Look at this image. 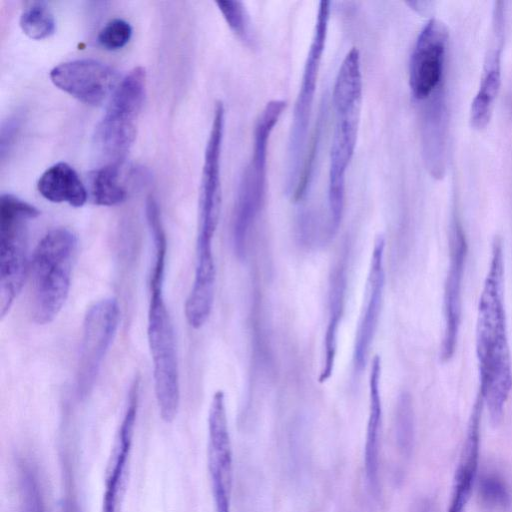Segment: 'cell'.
<instances>
[{"label": "cell", "instance_id": "obj_20", "mask_svg": "<svg viewBox=\"0 0 512 512\" xmlns=\"http://www.w3.org/2000/svg\"><path fill=\"white\" fill-rule=\"evenodd\" d=\"M381 359L374 356L369 375V415L367 422L364 466L366 483L374 498L380 495L379 455L382 425V403L380 394Z\"/></svg>", "mask_w": 512, "mask_h": 512}, {"label": "cell", "instance_id": "obj_12", "mask_svg": "<svg viewBox=\"0 0 512 512\" xmlns=\"http://www.w3.org/2000/svg\"><path fill=\"white\" fill-rule=\"evenodd\" d=\"M208 469L216 512H231L233 459L221 390L214 393L208 413Z\"/></svg>", "mask_w": 512, "mask_h": 512}, {"label": "cell", "instance_id": "obj_3", "mask_svg": "<svg viewBox=\"0 0 512 512\" xmlns=\"http://www.w3.org/2000/svg\"><path fill=\"white\" fill-rule=\"evenodd\" d=\"M147 335L153 362L155 395L161 418L171 422L180 402L179 368L173 324L164 299L166 238L153 241Z\"/></svg>", "mask_w": 512, "mask_h": 512}, {"label": "cell", "instance_id": "obj_7", "mask_svg": "<svg viewBox=\"0 0 512 512\" xmlns=\"http://www.w3.org/2000/svg\"><path fill=\"white\" fill-rule=\"evenodd\" d=\"M146 93V72L135 67L120 80L110 97L105 114L98 123L94 142L108 162H123L136 137V119Z\"/></svg>", "mask_w": 512, "mask_h": 512}, {"label": "cell", "instance_id": "obj_31", "mask_svg": "<svg viewBox=\"0 0 512 512\" xmlns=\"http://www.w3.org/2000/svg\"><path fill=\"white\" fill-rule=\"evenodd\" d=\"M410 512H436V509L431 499L423 497L412 505Z\"/></svg>", "mask_w": 512, "mask_h": 512}, {"label": "cell", "instance_id": "obj_11", "mask_svg": "<svg viewBox=\"0 0 512 512\" xmlns=\"http://www.w3.org/2000/svg\"><path fill=\"white\" fill-rule=\"evenodd\" d=\"M468 243L457 211L451 215L449 228V263L444 284V332L441 358L449 361L456 350L462 314V287Z\"/></svg>", "mask_w": 512, "mask_h": 512}, {"label": "cell", "instance_id": "obj_23", "mask_svg": "<svg viewBox=\"0 0 512 512\" xmlns=\"http://www.w3.org/2000/svg\"><path fill=\"white\" fill-rule=\"evenodd\" d=\"M476 495L481 508L486 512H511L512 489L500 472L488 469L479 473Z\"/></svg>", "mask_w": 512, "mask_h": 512}, {"label": "cell", "instance_id": "obj_32", "mask_svg": "<svg viewBox=\"0 0 512 512\" xmlns=\"http://www.w3.org/2000/svg\"><path fill=\"white\" fill-rule=\"evenodd\" d=\"M66 512H72V509L69 506H67L66 507Z\"/></svg>", "mask_w": 512, "mask_h": 512}, {"label": "cell", "instance_id": "obj_22", "mask_svg": "<svg viewBox=\"0 0 512 512\" xmlns=\"http://www.w3.org/2000/svg\"><path fill=\"white\" fill-rule=\"evenodd\" d=\"M346 292V273L339 264L331 275L329 288V317L324 338V358L319 375V382H326L332 375L336 352L337 338L344 311Z\"/></svg>", "mask_w": 512, "mask_h": 512}, {"label": "cell", "instance_id": "obj_17", "mask_svg": "<svg viewBox=\"0 0 512 512\" xmlns=\"http://www.w3.org/2000/svg\"><path fill=\"white\" fill-rule=\"evenodd\" d=\"M484 401L478 393L473 403L454 472L447 512H467L479 475L481 417Z\"/></svg>", "mask_w": 512, "mask_h": 512}, {"label": "cell", "instance_id": "obj_15", "mask_svg": "<svg viewBox=\"0 0 512 512\" xmlns=\"http://www.w3.org/2000/svg\"><path fill=\"white\" fill-rule=\"evenodd\" d=\"M504 32V3L497 1L493 8L491 33L479 87L471 102L469 112L470 123L476 129L485 128L489 123L494 101L500 89Z\"/></svg>", "mask_w": 512, "mask_h": 512}, {"label": "cell", "instance_id": "obj_25", "mask_svg": "<svg viewBox=\"0 0 512 512\" xmlns=\"http://www.w3.org/2000/svg\"><path fill=\"white\" fill-rule=\"evenodd\" d=\"M394 427L397 452L403 460H408L415 444V417L411 395L406 391L398 396Z\"/></svg>", "mask_w": 512, "mask_h": 512}, {"label": "cell", "instance_id": "obj_8", "mask_svg": "<svg viewBox=\"0 0 512 512\" xmlns=\"http://www.w3.org/2000/svg\"><path fill=\"white\" fill-rule=\"evenodd\" d=\"M330 1L319 2L314 32L304 64L302 80L295 101L287 150V190L290 196L298 183L322 54L328 31Z\"/></svg>", "mask_w": 512, "mask_h": 512}, {"label": "cell", "instance_id": "obj_35", "mask_svg": "<svg viewBox=\"0 0 512 512\" xmlns=\"http://www.w3.org/2000/svg\"><path fill=\"white\" fill-rule=\"evenodd\" d=\"M197 247H213V246H197Z\"/></svg>", "mask_w": 512, "mask_h": 512}, {"label": "cell", "instance_id": "obj_24", "mask_svg": "<svg viewBox=\"0 0 512 512\" xmlns=\"http://www.w3.org/2000/svg\"><path fill=\"white\" fill-rule=\"evenodd\" d=\"M93 203L115 206L125 201L127 191L120 181V165L105 164L93 170L88 178Z\"/></svg>", "mask_w": 512, "mask_h": 512}, {"label": "cell", "instance_id": "obj_16", "mask_svg": "<svg viewBox=\"0 0 512 512\" xmlns=\"http://www.w3.org/2000/svg\"><path fill=\"white\" fill-rule=\"evenodd\" d=\"M139 379L131 385L128 403L119 426L106 475L101 512H120L128 466L131 456L134 428L138 410Z\"/></svg>", "mask_w": 512, "mask_h": 512}, {"label": "cell", "instance_id": "obj_1", "mask_svg": "<svg viewBox=\"0 0 512 512\" xmlns=\"http://www.w3.org/2000/svg\"><path fill=\"white\" fill-rule=\"evenodd\" d=\"M504 254L495 237L478 303L476 354L479 394L491 421L497 424L512 391V362L504 304Z\"/></svg>", "mask_w": 512, "mask_h": 512}, {"label": "cell", "instance_id": "obj_14", "mask_svg": "<svg viewBox=\"0 0 512 512\" xmlns=\"http://www.w3.org/2000/svg\"><path fill=\"white\" fill-rule=\"evenodd\" d=\"M50 79L60 90L87 105H100L119 84L117 72L93 59L61 63L50 71Z\"/></svg>", "mask_w": 512, "mask_h": 512}, {"label": "cell", "instance_id": "obj_27", "mask_svg": "<svg viewBox=\"0 0 512 512\" xmlns=\"http://www.w3.org/2000/svg\"><path fill=\"white\" fill-rule=\"evenodd\" d=\"M132 27L129 22L115 18L106 23L98 34L99 44L110 51L123 48L131 39Z\"/></svg>", "mask_w": 512, "mask_h": 512}, {"label": "cell", "instance_id": "obj_2", "mask_svg": "<svg viewBox=\"0 0 512 512\" xmlns=\"http://www.w3.org/2000/svg\"><path fill=\"white\" fill-rule=\"evenodd\" d=\"M361 99L360 53L353 47L347 52L339 67L332 94L335 127L330 150L328 181L330 235L338 230L343 215L345 175L356 146Z\"/></svg>", "mask_w": 512, "mask_h": 512}, {"label": "cell", "instance_id": "obj_4", "mask_svg": "<svg viewBox=\"0 0 512 512\" xmlns=\"http://www.w3.org/2000/svg\"><path fill=\"white\" fill-rule=\"evenodd\" d=\"M77 237L64 227L47 232L32 258V316L37 324L52 322L70 289Z\"/></svg>", "mask_w": 512, "mask_h": 512}, {"label": "cell", "instance_id": "obj_19", "mask_svg": "<svg viewBox=\"0 0 512 512\" xmlns=\"http://www.w3.org/2000/svg\"><path fill=\"white\" fill-rule=\"evenodd\" d=\"M422 145L427 169L433 177L445 170L447 111L444 86L424 101L422 108Z\"/></svg>", "mask_w": 512, "mask_h": 512}, {"label": "cell", "instance_id": "obj_13", "mask_svg": "<svg viewBox=\"0 0 512 512\" xmlns=\"http://www.w3.org/2000/svg\"><path fill=\"white\" fill-rule=\"evenodd\" d=\"M225 125L222 102L214 108L213 120L207 140L199 193V225L197 242L213 243L221 206L220 163Z\"/></svg>", "mask_w": 512, "mask_h": 512}, {"label": "cell", "instance_id": "obj_29", "mask_svg": "<svg viewBox=\"0 0 512 512\" xmlns=\"http://www.w3.org/2000/svg\"><path fill=\"white\" fill-rule=\"evenodd\" d=\"M22 483L26 512H44L39 488L30 470L23 471Z\"/></svg>", "mask_w": 512, "mask_h": 512}, {"label": "cell", "instance_id": "obj_5", "mask_svg": "<svg viewBox=\"0 0 512 512\" xmlns=\"http://www.w3.org/2000/svg\"><path fill=\"white\" fill-rule=\"evenodd\" d=\"M286 105L284 100L269 101L256 121L253 150L240 178L233 212V246L240 259L245 257L251 228L264 204L269 138Z\"/></svg>", "mask_w": 512, "mask_h": 512}, {"label": "cell", "instance_id": "obj_28", "mask_svg": "<svg viewBox=\"0 0 512 512\" xmlns=\"http://www.w3.org/2000/svg\"><path fill=\"white\" fill-rule=\"evenodd\" d=\"M220 12L230 29L243 41H249V20L245 7L240 1H216Z\"/></svg>", "mask_w": 512, "mask_h": 512}, {"label": "cell", "instance_id": "obj_21", "mask_svg": "<svg viewBox=\"0 0 512 512\" xmlns=\"http://www.w3.org/2000/svg\"><path fill=\"white\" fill-rule=\"evenodd\" d=\"M39 193L48 201L81 207L88 191L77 172L69 164L58 162L47 168L37 182Z\"/></svg>", "mask_w": 512, "mask_h": 512}, {"label": "cell", "instance_id": "obj_34", "mask_svg": "<svg viewBox=\"0 0 512 512\" xmlns=\"http://www.w3.org/2000/svg\"><path fill=\"white\" fill-rule=\"evenodd\" d=\"M196 249H212V248H196Z\"/></svg>", "mask_w": 512, "mask_h": 512}, {"label": "cell", "instance_id": "obj_6", "mask_svg": "<svg viewBox=\"0 0 512 512\" xmlns=\"http://www.w3.org/2000/svg\"><path fill=\"white\" fill-rule=\"evenodd\" d=\"M40 211L12 194L0 197V313L9 312L28 270V225Z\"/></svg>", "mask_w": 512, "mask_h": 512}, {"label": "cell", "instance_id": "obj_30", "mask_svg": "<svg viewBox=\"0 0 512 512\" xmlns=\"http://www.w3.org/2000/svg\"><path fill=\"white\" fill-rule=\"evenodd\" d=\"M20 121L18 117L8 118L3 122L0 133V157L3 161L8 151L13 146L19 131Z\"/></svg>", "mask_w": 512, "mask_h": 512}, {"label": "cell", "instance_id": "obj_10", "mask_svg": "<svg viewBox=\"0 0 512 512\" xmlns=\"http://www.w3.org/2000/svg\"><path fill=\"white\" fill-rule=\"evenodd\" d=\"M448 30L436 18L419 32L409 62V87L417 102H424L444 86V63Z\"/></svg>", "mask_w": 512, "mask_h": 512}, {"label": "cell", "instance_id": "obj_18", "mask_svg": "<svg viewBox=\"0 0 512 512\" xmlns=\"http://www.w3.org/2000/svg\"><path fill=\"white\" fill-rule=\"evenodd\" d=\"M385 238L378 235L374 241L366 287V302L356 331L353 362L361 371L368 358L378 326L385 287L384 271Z\"/></svg>", "mask_w": 512, "mask_h": 512}, {"label": "cell", "instance_id": "obj_33", "mask_svg": "<svg viewBox=\"0 0 512 512\" xmlns=\"http://www.w3.org/2000/svg\"><path fill=\"white\" fill-rule=\"evenodd\" d=\"M196 250H213V249H196Z\"/></svg>", "mask_w": 512, "mask_h": 512}, {"label": "cell", "instance_id": "obj_26", "mask_svg": "<svg viewBox=\"0 0 512 512\" xmlns=\"http://www.w3.org/2000/svg\"><path fill=\"white\" fill-rule=\"evenodd\" d=\"M20 27L25 35L34 40H42L54 34L55 18L44 2H33L20 16Z\"/></svg>", "mask_w": 512, "mask_h": 512}, {"label": "cell", "instance_id": "obj_9", "mask_svg": "<svg viewBox=\"0 0 512 512\" xmlns=\"http://www.w3.org/2000/svg\"><path fill=\"white\" fill-rule=\"evenodd\" d=\"M119 320V304L114 298L99 300L87 310L76 372L78 396L86 397L92 390L102 362L116 335Z\"/></svg>", "mask_w": 512, "mask_h": 512}]
</instances>
